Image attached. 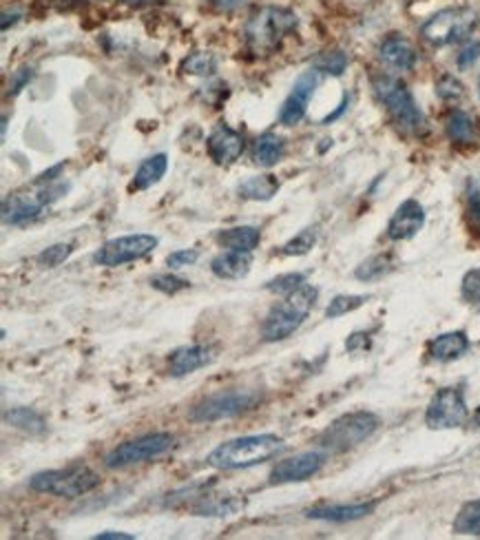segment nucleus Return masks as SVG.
<instances>
[{"instance_id":"3","label":"nucleus","mask_w":480,"mask_h":540,"mask_svg":"<svg viewBox=\"0 0 480 540\" xmlns=\"http://www.w3.org/2000/svg\"><path fill=\"white\" fill-rule=\"evenodd\" d=\"M372 89L374 96L388 109L390 118H392L394 125L400 131L409 133V136H420L425 131L423 111H420L417 100H414L412 91L399 78L381 73V76L372 78Z\"/></svg>"},{"instance_id":"2","label":"nucleus","mask_w":480,"mask_h":540,"mask_svg":"<svg viewBox=\"0 0 480 540\" xmlns=\"http://www.w3.org/2000/svg\"><path fill=\"white\" fill-rule=\"evenodd\" d=\"M316 297H319V290L310 284H301L299 289L286 295V299L268 312L264 326H261L264 341L275 344V341H284L296 333L306 321V317L310 315V310L315 308Z\"/></svg>"},{"instance_id":"23","label":"nucleus","mask_w":480,"mask_h":540,"mask_svg":"<svg viewBox=\"0 0 480 540\" xmlns=\"http://www.w3.org/2000/svg\"><path fill=\"white\" fill-rule=\"evenodd\" d=\"M261 240V232L255 226H232L217 232V244L229 251H249L257 249Z\"/></svg>"},{"instance_id":"1","label":"nucleus","mask_w":480,"mask_h":540,"mask_svg":"<svg viewBox=\"0 0 480 540\" xmlns=\"http://www.w3.org/2000/svg\"><path fill=\"white\" fill-rule=\"evenodd\" d=\"M284 450L286 443L275 434L240 437L217 445L209 454L206 463L215 469H246L279 457Z\"/></svg>"},{"instance_id":"36","label":"nucleus","mask_w":480,"mask_h":540,"mask_svg":"<svg viewBox=\"0 0 480 540\" xmlns=\"http://www.w3.org/2000/svg\"><path fill=\"white\" fill-rule=\"evenodd\" d=\"M301 284H306V277L301 272H286V275L275 277L266 284V290L275 292V295H290V292L299 289Z\"/></svg>"},{"instance_id":"5","label":"nucleus","mask_w":480,"mask_h":540,"mask_svg":"<svg viewBox=\"0 0 480 540\" xmlns=\"http://www.w3.org/2000/svg\"><path fill=\"white\" fill-rule=\"evenodd\" d=\"M376 428H379V416L372 412L359 410V412L344 414L321 432L319 448L324 450L325 454L348 452V450L363 443L365 439L372 437Z\"/></svg>"},{"instance_id":"45","label":"nucleus","mask_w":480,"mask_h":540,"mask_svg":"<svg viewBox=\"0 0 480 540\" xmlns=\"http://www.w3.org/2000/svg\"><path fill=\"white\" fill-rule=\"evenodd\" d=\"M215 7L224 9V12H232V9H240L241 5H246V0H211Z\"/></svg>"},{"instance_id":"15","label":"nucleus","mask_w":480,"mask_h":540,"mask_svg":"<svg viewBox=\"0 0 480 540\" xmlns=\"http://www.w3.org/2000/svg\"><path fill=\"white\" fill-rule=\"evenodd\" d=\"M206 148L215 165H232L244 153V137L241 133L232 131L231 127L217 125L206 140Z\"/></svg>"},{"instance_id":"46","label":"nucleus","mask_w":480,"mask_h":540,"mask_svg":"<svg viewBox=\"0 0 480 540\" xmlns=\"http://www.w3.org/2000/svg\"><path fill=\"white\" fill-rule=\"evenodd\" d=\"M96 540H136L133 534H125V532H102L98 534Z\"/></svg>"},{"instance_id":"41","label":"nucleus","mask_w":480,"mask_h":540,"mask_svg":"<svg viewBox=\"0 0 480 540\" xmlns=\"http://www.w3.org/2000/svg\"><path fill=\"white\" fill-rule=\"evenodd\" d=\"M32 78H33V67H21L18 71H14L12 81H9V96H16L18 91H23Z\"/></svg>"},{"instance_id":"31","label":"nucleus","mask_w":480,"mask_h":540,"mask_svg":"<svg viewBox=\"0 0 480 540\" xmlns=\"http://www.w3.org/2000/svg\"><path fill=\"white\" fill-rule=\"evenodd\" d=\"M319 73H330V76H344V71L348 69V56L339 49H333V52H324L316 56L313 64Z\"/></svg>"},{"instance_id":"42","label":"nucleus","mask_w":480,"mask_h":540,"mask_svg":"<svg viewBox=\"0 0 480 540\" xmlns=\"http://www.w3.org/2000/svg\"><path fill=\"white\" fill-rule=\"evenodd\" d=\"M478 58H480V43L474 41V43H467L463 49H460L456 61H458L460 69H467V67H472Z\"/></svg>"},{"instance_id":"19","label":"nucleus","mask_w":480,"mask_h":540,"mask_svg":"<svg viewBox=\"0 0 480 540\" xmlns=\"http://www.w3.org/2000/svg\"><path fill=\"white\" fill-rule=\"evenodd\" d=\"M252 266V255L249 251H226L220 252L215 260L211 261L212 275L220 277V279H244L250 272Z\"/></svg>"},{"instance_id":"26","label":"nucleus","mask_w":480,"mask_h":540,"mask_svg":"<svg viewBox=\"0 0 480 540\" xmlns=\"http://www.w3.org/2000/svg\"><path fill=\"white\" fill-rule=\"evenodd\" d=\"M445 131H447V137L456 145H472L476 142V122L469 113L465 111H452L449 113L447 122H445Z\"/></svg>"},{"instance_id":"12","label":"nucleus","mask_w":480,"mask_h":540,"mask_svg":"<svg viewBox=\"0 0 480 540\" xmlns=\"http://www.w3.org/2000/svg\"><path fill=\"white\" fill-rule=\"evenodd\" d=\"M469 410L460 388H440L425 410V425L429 430H454L467 421Z\"/></svg>"},{"instance_id":"7","label":"nucleus","mask_w":480,"mask_h":540,"mask_svg":"<svg viewBox=\"0 0 480 540\" xmlns=\"http://www.w3.org/2000/svg\"><path fill=\"white\" fill-rule=\"evenodd\" d=\"M259 403V393L255 390H221L202 399L191 410L188 419L193 423H217V421L240 416Z\"/></svg>"},{"instance_id":"28","label":"nucleus","mask_w":480,"mask_h":540,"mask_svg":"<svg viewBox=\"0 0 480 540\" xmlns=\"http://www.w3.org/2000/svg\"><path fill=\"white\" fill-rule=\"evenodd\" d=\"M454 534L460 536H478L480 538V498L469 500L458 509L456 518L452 525Z\"/></svg>"},{"instance_id":"13","label":"nucleus","mask_w":480,"mask_h":540,"mask_svg":"<svg viewBox=\"0 0 480 540\" xmlns=\"http://www.w3.org/2000/svg\"><path fill=\"white\" fill-rule=\"evenodd\" d=\"M321 82V73L316 69H310V71H304L299 78H296L293 89H290L288 98H286L284 104L279 109V122L284 127H295L304 120L306 111H308V104L313 100L316 87Z\"/></svg>"},{"instance_id":"9","label":"nucleus","mask_w":480,"mask_h":540,"mask_svg":"<svg viewBox=\"0 0 480 540\" xmlns=\"http://www.w3.org/2000/svg\"><path fill=\"white\" fill-rule=\"evenodd\" d=\"M478 14L469 7H449L438 12L437 16L429 18L423 24L420 33L428 43L443 47V44H452L460 41V38L469 36L472 29L476 27Z\"/></svg>"},{"instance_id":"35","label":"nucleus","mask_w":480,"mask_h":540,"mask_svg":"<svg viewBox=\"0 0 480 540\" xmlns=\"http://www.w3.org/2000/svg\"><path fill=\"white\" fill-rule=\"evenodd\" d=\"M73 252V244H53L49 249H44L41 255L36 257V261L44 269H56V266L64 264V261L71 257Z\"/></svg>"},{"instance_id":"14","label":"nucleus","mask_w":480,"mask_h":540,"mask_svg":"<svg viewBox=\"0 0 480 540\" xmlns=\"http://www.w3.org/2000/svg\"><path fill=\"white\" fill-rule=\"evenodd\" d=\"M325 463V452H301L296 457H290L272 468L270 483L286 485V483H301V480L313 478Z\"/></svg>"},{"instance_id":"29","label":"nucleus","mask_w":480,"mask_h":540,"mask_svg":"<svg viewBox=\"0 0 480 540\" xmlns=\"http://www.w3.org/2000/svg\"><path fill=\"white\" fill-rule=\"evenodd\" d=\"M392 269H394L392 257L385 252V255H374V257H370V260H365L363 264L354 270V277L361 281H374V279H381V277L388 275Z\"/></svg>"},{"instance_id":"44","label":"nucleus","mask_w":480,"mask_h":540,"mask_svg":"<svg viewBox=\"0 0 480 540\" xmlns=\"http://www.w3.org/2000/svg\"><path fill=\"white\" fill-rule=\"evenodd\" d=\"M370 346V339H368V335H363V333H354V335H350V339L345 341V348L348 350H359V348H368Z\"/></svg>"},{"instance_id":"38","label":"nucleus","mask_w":480,"mask_h":540,"mask_svg":"<svg viewBox=\"0 0 480 540\" xmlns=\"http://www.w3.org/2000/svg\"><path fill=\"white\" fill-rule=\"evenodd\" d=\"M460 295L467 304H480V269H472L465 272L463 284H460Z\"/></svg>"},{"instance_id":"39","label":"nucleus","mask_w":480,"mask_h":540,"mask_svg":"<svg viewBox=\"0 0 480 540\" xmlns=\"http://www.w3.org/2000/svg\"><path fill=\"white\" fill-rule=\"evenodd\" d=\"M437 93L443 100H456V98L463 96V84H460L458 78L443 76L437 82Z\"/></svg>"},{"instance_id":"25","label":"nucleus","mask_w":480,"mask_h":540,"mask_svg":"<svg viewBox=\"0 0 480 540\" xmlns=\"http://www.w3.org/2000/svg\"><path fill=\"white\" fill-rule=\"evenodd\" d=\"M277 191H279V180H277L275 175H270V173L249 177V180H244L237 186L240 197L252 202H268L277 195Z\"/></svg>"},{"instance_id":"27","label":"nucleus","mask_w":480,"mask_h":540,"mask_svg":"<svg viewBox=\"0 0 480 540\" xmlns=\"http://www.w3.org/2000/svg\"><path fill=\"white\" fill-rule=\"evenodd\" d=\"M5 423L14 425V428L23 430V432L29 434H44L47 430V423L38 412H33L32 408H12L3 414Z\"/></svg>"},{"instance_id":"6","label":"nucleus","mask_w":480,"mask_h":540,"mask_svg":"<svg viewBox=\"0 0 480 540\" xmlns=\"http://www.w3.org/2000/svg\"><path fill=\"white\" fill-rule=\"evenodd\" d=\"M296 27V16L284 7H264L246 24V41L257 53L272 52L286 33Z\"/></svg>"},{"instance_id":"11","label":"nucleus","mask_w":480,"mask_h":540,"mask_svg":"<svg viewBox=\"0 0 480 540\" xmlns=\"http://www.w3.org/2000/svg\"><path fill=\"white\" fill-rule=\"evenodd\" d=\"M157 237L148 235V232H137V235H125L116 237V240H108L93 255V261L100 266H107V269H118V266L128 264V261H136L146 257L148 252L155 251Z\"/></svg>"},{"instance_id":"8","label":"nucleus","mask_w":480,"mask_h":540,"mask_svg":"<svg viewBox=\"0 0 480 540\" xmlns=\"http://www.w3.org/2000/svg\"><path fill=\"white\" fill-rule=\"evenodd\" d=\"M69 191V185L62 182H49L42 188H32V191H21L9 195L3 202V222L5 224H24V222L33 220L42 213V208L53 204L56 200H61L64 193Z\"/></svg>"},{"instance_id":"24","label":"nucleus","mask_w":480,"mask_h":540,"mask_svg":"<svg viewBox=\"0 0 480 540\" xmlns=\"http://www.w3.org/2000/svg\"><path fill=\"white\" fill-rule=\"evenodd\" d=\"M166 168H168L166 153H155V156L146 157V160L140 165V168L136 171V175H133L131 188H136V191H146V188L157 185V182L166 175Z\"/></svg>"},{"instance_id":"30","label":"nucleus","mask_w":480,"mask_h":540,"mask_svg":"<svg viewBox=\"0 0 480 540\" xmlns=\"http://www.w3.org/2000/svg\"><path fill=\"white\" fill-rule=\"evenodd\" d=\"M182 71L188 73V76H212L217 71V58L209 52H195L191 56L184 58L182 62Z\"/></svg>"},{"instance_id":"10","label":"nucleus","mask_w":480,"mask_h":540,"mask_svg":"<svg viewBox=\"0 0 480 540\" xmlns=\"http://www.w3.org/2000/svg\"><path fill=\"white\" fill-rule=\"evenodd\" d=\"M173 443H175V439L166 432H153L133 441H125V443H120L107 454L105 465L108 469H120L128 468V465L145 463V460L166 454L173 448Z\"/></svg>"},{"instance_id":"37","label":"nucleus","mask_w":480,"mask_h":540,"mask_svg":"<svg viewBox=\"0 0 480 540\" xmlns=\"http://www.w3.org/2000/svg\"><path fill=\"white\" fill-rule=\"evenodd\" d=\"M151 286L155 290L165 292V295H177V292L186 290L191 284L186 279H182V277L171 275V272H162V275L151 277Z\"/></svg>"},{"instance_id":"40","label":"nucleus","mask_w":480,"mask_h":540,"mask_svg":"<svg viewBox=\"0 0 480 540\" xmlns=\"http://www.w3.org/2000/svg\"><path fill=\"white\" fill-rule=\"evenodd\" d=\"M197 257H200V252L193 251V249L175 251V252H171V255L166 257V264L171 266V269H184V266L195 264Z\"/></svg>"},{"instance_id":"17","label":"nucleus","mask_w":480,"mask_h":540,"mask_svg":"<svg viewBox=\"0 0 480 540\" xmlns=\"http://www.w3.org/2000/svg\"><path fill=\"white\" fill-rule=\"evenodd\" d=\"M215 361L211 348L206 346H186V348L175 350L168 356V374L171 376H186L193 374L195 370L206 368Z\"/></svg>"},{"instance_id":"21","label":"nucleus","mask_w":480,"mask_h":540,"mask_svg":"<svg viewBox=\"0 0 480 540\" xmlns=\"http://www.w3.org/2000/svg\"><path fill=\"white\" fill-rule=\"evenodd\" d=\"M469 350V336L463 330H454V333H443L434 336L428 346V353L434 361L440 364H449V361L458 359Z\"/></svg>"},{"instance_id":"48","label":"nucleus","mask_w":480,"mask_h":540,"mask_svg":"<svg viewBox=\"0 0 480 540\" xmlns=\"http://www.w3.org/2000/svg\"><path fill=\"white\" fill-rule=\"evenodd\" d=\"M474 423H476L478 428H480V408L476 410V412H474Z\"/></svg>"},{"instance_id":"33","label":"nucleus","mask_w":480,"mask_h":540,"mask_svg":"<svg viewBox=\"0 0 480 540\" xmlns=\"http://www.w3.org/2000/svg\"><path fill=\"white\" fill-rule=\"evenodd\" d=\"M316 237H319L316 229H304L301 232H296L293 240L286 242V244L281 246V252H284V255H288V257L306 255V252H310L315 249Z\"/></svg>"},{"instance_id":"16","label":"nucleus","mask_w":480,"mask_h":540,"mask_svg":"<svg viewBox=\"0 0 480 540\" xmlns=\"http://www.w3.org/2000/svg\"><path fill=\"white\" fill-rule=\"evenodd\" d=\"M425 226V208L417 200H405L388 224V237L392 242L412 240Z\"/></svg>"},{"instance_id":"43","label":"nucleus","mask_w":480,"mask_h":540,"mask_svg":"<svg viewBox=\"0 0 480 540\" xmlns=\"http://www.w3.org/2000/svg\"><path fill=\"white\" fill-rule=\"evenodd\" d=\"M467 204H469V217H472L474 226H476L480 232V186L478 185H469Z\"/></svg>"},{"instance_id":"32","label":"nucleus","mask_w":480,"mask_h":540,"mask_svg":"<svg viewBox=\"0 0 480 540\" xmlns=\"http://www.w3.org/2000/svg\"><path fill=\"white\" fill-rule=\"evenodd\" d=\"M368 299H370L368 295H339V297H334V299L328 304V308H325V317H328V319H339V317L348 315V312L359 310L361 306H365V301H368Z\"/></svg>"},{"instance_id":"22","label":"nucleus","mask_w":480,"mask_h":540,"mask_svg":"<svg viewBox=\"0 0 480 540\" xmlns=\"http://www.w3.org/2000/svg\"><path fill=\"white\" fill-rule=\"evenodd\" d=\"M284 153H286L284 137L268 131V133H261V136L255 140V147H252V160H255L257 166L270 168L284 157Z\"/></svg>"},{"instance_id":"18","label":"nucleus","mask_w":480,"mask_h":540,"mask_svg":"<svg viewBox=\"0 0 480 540\" xmlns=\"http://www.w3.org/2000/svg\"><path fill=\"white\" fill-rule=\"evenodd\" d=\"M376 509V503H354V505H316L306 512L313 520H325V523H353V520L370 516Z\"/></svg>"},{"instance_id":"47","label":"nucleus","mask_w":480,"mask_h":540,"mask_svg":"<svg viewBox=\"0 0 480 540\" xmlns=\"http://www.w3.org/2000/svg\"><path fill=\"white\" fill-rule=\"evenodd\" d=\"M122 3H128V5H151V3H160V0H122Z\"/></svg>"},{"instance_id":"34","label":"nucleus","mask_w":480,"mask_h":540,"mask_svg":"<svg viewBox=\"0 0 480 540\" xmlns=\"http://www.w3.org/2000/svg\"><path fill=\"white\" fill-rule=\"evenodd\" d=\"M241 507L240 500H202L195 507L197 516H229V514H235L237 509Z\"/></svg>"},{"instance_id":"49","label":"nucleus","mask_w":480,"mask_h":540,"mask_svg":"<svg viewBox=\"0 0 480 540\" xmlns=\"http://www.w3.org/2000/svg\"><path fill=\"white\" fill-rule=\"evenodd\" d=\"M478 91H480V84H478Z\"/></svg>"},{"instance_id":"4","label":"nucleus","mask_w":480,"mask_h":540,"mask_svg":"<svg viewBox=\"0 0 480 540\" xmlns=\"http://www.w3.org/2000/svg\"><path fill=\"white\" fill-rule=\"evenodd\" d=\"M100 485V477L89 465L73 463L62 469H47L29 478V488L38 494L58 498H78Z\"/></svg>"},{"instance_id":"20","label":"nucleus","mask_w":480,"mask_h":540,"mask_svg":"<svg viewBox=\"0 0 480 540\" xmlns=\"http://www.w3.org/2000/svg\"><path fill=\"white\" fill-rule=\"evenodd\" d=\"M379 56L388 67L397 69V71H409L417 64V52L405 38L400 36H388L379 47Z\"/></svg>"}]
</instances>
